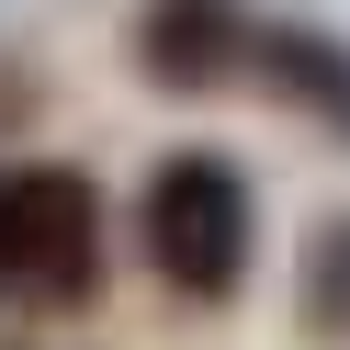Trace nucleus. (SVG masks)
Returning <instances> with one entry per match:
<instances>
[{"label": "nucleus", "instance_id": "f257e3e1", "mask_svg": "<svg viewBox=\"0 0 350 350\" xmlns=\"http://www.w3.org/2000/svg\"><path fill=\"white\" fill-rule=\"evenodd\" d=\"M136 249H147V271H159L181 305H237V282H249V260H260L249 170H237L226 147H170V159L147 170Z\"/></svg>", "mask_w": 350, "mask_h": 350}, {"label": "nucleus", "instance_id": "f03ea898", "mask_svg": "<svg viewBox=\"0 0 350 350\" xmlns=\"http://www.w3.org/2000/svg\"><path fill=\"white\" fill-rule=\"evenodd\" d=\"M102 294V192L57 159L0 170V305L57 317Z\"/></svg>", "mask_w": 350, "mask_h": 350}, {"label": "nucleus", "instance_id": "7ed1b4c3", "mask_svg": "<svg viewBox=\"0 0 350 350\" xmlns=\"http://www.w3.org/2000/svg\"><path fill=\"white\" fill-rule=\"evenodd\" d=\"M249 0H147L136 12V68L159 79V91H181V102H204V91H226L237 68H249Z\"/></svg>", "mask_w": 350, "mask_h": 350}, {"label": "nucleus", "instance_id": "20e7f679", "mask_svg": "<svg viewBox=\"0 0 350 350\" xmlns=\"http://www.w3.org/2000/svg\"><path fill=\"white\" fill-rule=\"evenodd\" d=\"M237 79H260L282 113H305L317 136L350 147V34H327V23H271V12H260V23H249V68H237Z\"/></svg>", "mask_w": 350, "mask_h": 350}, {"label": "nucleus", "instance_id": "39448f33", "mask_svg": "<svg viewBox=\"0 0 350 350\" xmlns=\"http://www.w3.org/2000/svg\"><path fill=\"white\" fill-rule=\"evenodd\" d=\"M294 317L317 350H350V215H327L305 237V271H294Z\"/></svg>", "mask_w": 350, "mask_h": 350}]
</instances>
